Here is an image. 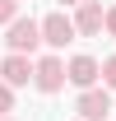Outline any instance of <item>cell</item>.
I'll return each mask as SVG.
<instances>
[{
  "instance_id": "obj_1",
  "label": "cell",
  "mask_w": 116,
  "mask_h": 121,
  "mask_svg": "<svg viewBox=\"0 0 116 121\" xmlns=\"http://www.w3.org/2000/svg\"><path fill=\"white\" fill-rule=\"evenodd\" d=\"M33 84L42 93H60L65 89V60L60 56H42L37 65H33Z\"/></svg>"
},
{
  "instance_id": "obj_2",
  "label": "cell",
  "mask_w": 116,
  "mask_h": 121,
  "mask_svg": "<svg viewBox=\"0 0 116 121\" xmlns=\"http://www.w3.org/2000/svg\"><path fill=\"white\" fill-rule=\"evenodd\" d=\"M37 28H42V42H46V47H65V42H74V19H65L60 9H56V14H46Z\"/></svg>"
},
{
  "instance_id": "obj_3",
  "label": "cell",
  "mask_w": 116,
  "mask_h": 121,
  "mask_svg": "<svg viewBox=\"0 0 116 121\" xmlns=\"http://www.w3.org/2000/svg\"><path fill=\"white\" fill-rule=\"evenodd\" d=\"M37 42H42V28H37L33 19H14V23H9V51L28 56V51H33Z\"/></svg>"
},
{
  "instance_id": "obj_4",
  "label": "cell",
  "mask_w": 116,
  "mask_h": 121,
  "mask_svg": "<svg viewBox=\"0 0 116 121\" xmlns=\"http://www.w3.org/2000/svg\"><path fill=\"white\" fill-rule=\"evenodd\" d=\"M79 117H84V121H107V117H112L107 89H84V93H79Z\"/></svg>"
},
{
  "instance_id": "obj_5",
  "label": "cell",
  "mask_w": 116,
  "mask_h": 121,
  "mask_svg": "<svg viewBox=\"0 0 116 121\" xmlns=\"http://www.w3.org/2000/svg\"><path fill=\"white\" fill-rule=\"evenodd\" d=\"M102 14H107V9H102L98 0H84V5H79V14H74V33H84V37L102 33Z\"/></svg>"
},
{
  "instance_id": "obj_6",
  "label": "cell",
  "mask_w": 116,
  "mask_h": 121,
  "mask_svg": "<svg viewBox=\"0 0 116 121\" xmlns=\"http://www.w3.org/2000/svg\"><path fill=\"white\" fill-rule=\"evenodd\" d=\"M0 75H5V84H9V89H19V84H28V79H33V60L14 51L9 60H0Z\"/></svg>"
},
{
  "instance_id": "obj_7",
  "label": "cell",
  "mask_w": 116,
  "mask_h": 121,
  "mask_svg": "<svg viewBox=\"0 0 116 121\" xmlns=\"http://www.w3.org/2000/svg\"><path fill=\"white\" fill-rule=\"evenodd\" d=\"M65 79L79 84V89H93V84H98V60H93V56H74L70 70H65Z\"/></svg>"
},
{
  "instance_id": "obj_8",
  "label": "cell",
  "mask_w": 116,
  "mask_h": 121,
  "mask_svg": "<svg viewBox=\"0 0 116 121\" xmlns=\"http://www.w3.org/2000/svg\"><path fill=\"white\" fill-rule=\"evenodd\" d=\"M98 75H102V84H107V89H116V56H107L98 65Z\"/></svg>"
},
{
  "instance_id": "obj_9",
  "label": "cell",
  "mask_w": 116,
  "mask_h": 121,
  "mask_svg": "<svg viewBox=\"0 0 116 121\" xmlns=\"http://www.w3.org/2000/svg\"><path fill=\"white\" fill-rule=\"evenodd\" d=\"M19 19V0H0V23H14Z\"/></svg>"
},
{
  "instance_id": "obj_10",
  "label": "cell",
  "mask_w": 116,
  "mask_h": 121,
  "mask_svg": "<svg viewBox=\"0 0 116 121\" xmlns=\"http://www.w3.org/2000/svg\"><path fill=\"white\" fill-rule=\"evenodd\" d=\"M9 107H14V89H9V84H5V79H0V117H5V112H9Z\"/></svg>"
},
{
  "instance_id": "obj_11",
  "label": "cell",
  "mask_w": 116,
  "mask_h": 121,
  "mask_svg": "<svg viewBox=\"0 0 116 121\" xmlns=\"http://www.w3.org/2000/svg\"><path fill=\"white\" fill-rule=\"evenodd\" d=\"M102 28H107V33L116 37V9H107V14H102Z\"/></svg>"
},
{
  "instance_id": "obj_12",
  "label": "cell",
  "mask_w": 116,
  "mask_h": 121,
  "mask_svg": "<svg viewBox=\"0 0 116 121\" xmlns=\"http://www.w3.org/2000/svg\"><path fill=\"white\" fill-rule=\"evenodd\" d=\"M60 5H84V0H60Z\"/></svg>"
},
{
  "instance_id": "obj_13",
  "label": "cell",
  "mask_w": 116,
  "mask_h": 121,
  "mask_svg": "<svg viewBox=\"0 0 116 121\" xmlns=\"http://www.w3.org/2000/svg\"><path fill=\"white\" fill-rule=\"evenodd\" d=\"M0 121H14V117H0Z\"/></svg>"
}]
</instances>
